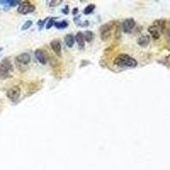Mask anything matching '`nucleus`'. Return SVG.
<instances>
[{
	"label": "nucleus",
	"mask_w": 170,
	"mask_h": 170,
	"mask_svg": "<svg viewBox=\"0 0 170 170\" xmlns=\"http://www.w3.org/2000/svg\"><path fill=\"white\" fill-rule=\"evenodd\" d=\"M114 65L119 67H128L134 68L138 65V61L127 54H120L114 60Z\"/></svg>",
	"instance_id": "obj_1"
},
{
	"label": "nucleus",
	"mask_w": 170,
	"mask_h": 170,
	"mask_svg": "<svg viewBox=\"0 0 170 170\" xmlns=\"http://www.w3.org/2000/svg\"><path fill=\"white\" fill-rule=\"evenodd\" d=\"M13 71V66L10 61L6 58L0 62V78L5 79L9 77V73Z\"/></svg>",
	"instance_id": "obj_2"
},
{
	"label": "nucleus",
	"mask_w": 170,
	"mask_h": 170,
	"mask_svg": "<svg viewBox=\"0 0 170 170\" xmlns=\"http://www.w3.org/2000/svg\"><path fill=\"white\" fill-rule=\"evenodd\" d=\"M35 9H36V7L32 4L29 1H22L18 5L17 11L21 15H27V14L32 13Z\"/></svg>",
	"instance_id": "obj_3"
},
{
	"label": "nucleus",
	"mask_w": 170,
	"mask_h": 170,
	"mask_svg": "<svg viewBox=\"0 0 170 170\" xmlns=\"http://www.w3.org/2000/svg\"><path fill=\"white\" fill-rule=\"evenodd\" d=\"M112 23H107L104 24L100 27V35L102 41L106 42L107 41L111 35H112Z\"/></svg>",
	"instance_id": "obj_4"
},
{
	"label": "nucleus",
	"mask_w": 170,
	"mask_h": 170,
	"mask_svg": "<svg viewBox=\"0 0 170 170\" xmlns=\"http://www.w3.org/2000/svg\"><path fill=\"white\" fill-rule=\"evenodd\" d=\"M15 62L17 64V67L19 68L21 66H27L31 62V55L28 53H22L15 57Z\"/></svg>",
	"instance_id": "obj_5"
},
{
	"label": "nucleus",
	"mask_w": 170,
	"mask_h": 170,
	"mask_svg": "<svg viewBox=\"0 0 170 170\" xmlns=\"http://www.w3.org/2000/svg\"><path fill=\"white\" fill-rule=\"evenodd\" d=\"M6 95L11 101H16L19 99L20 95V88L19 86H16V85L13 86L8 89Z\"/></svg>",
	"instance_id": "obj_6"
},
{
	"label": "nucleus",
	"mask_w": 170,
	"mask_h": 170,
	"mask_svg": "<svg viewBox=\"0 0 170 170\" xmlns=\"http://www.w3.org/2000/svg\"><path fill=\"white\" fill-rule=\"evenodd\" d=\"M135 26V20L132 18L125 20L123 23H122V29L123 31L126 33H129L132 32V30Z\"/></svg>",
	"instance_id": "obj_7"
},
{
	"label": "nucleus",
	"mask_w": 170,
	"mask_h": 170,
	"mask_svg": "<svg viewBox=\"0 0 170 170\" xmlns=\"http://www.w3.org/2000/svg\"><path fill=\"white\" fill-rule=\"evenodd\" d=\"M50 47L51 49L53 50V51L55 53L57 56L61 57L62 55V47H61V44L59 40L55 39L53 41L50 42Z\"/></svg>",
	"instance_id": "obj_8"
},
{
	"label": "nucleus",
	"mask_w": 170,
	"mask_h": 170,
	"mask_svg": "<svg viewBox=\"0 0 170 170\" xmlns=\"http://www.w3.org/2000/svg\"><path fill=\"white\" fill-rule=\"evenodd\" d=\"M35 56L37 58V60L38 61V62L42 65H45L48 61V57H47V55L44 53V50H37L35 51Z\"/></svg>",
	"instance_id": "obj_9"
},
{
	"label": "nucleus",
	"mask_w": 170,
	"mask_h": 170,
	"mask_svg": "<svg viewBox=\"0 0 170 170\" xmlns=\"http://www.w3.org/2000/svg\"><path fill=\"white\" fill-rule=\"evenodd\" d=\"M148 32L153 39H159L160 36H161V31L154 25H151V26H149Z\"/></svg>",
	"instance_id": "obj_10"
},
{
	"label": "nucleus",
	"mask_w": 170,
	"mask_h": 170,
	"mask_svg": "<svg viewBox=\"0 0 170 170\" xmlns=\"http://www.w3.org/2000/svg\"><path fill=\"white\" fill-rule=\"evenodd\" d=\"M74 38H75L77 44H78L79 49L83 50L84 46H85V40H84V38H83V33L82 32H78L76 34V36Z\"/></svg>",
	"instance_id": "obj_11"
},
{
	"label": "nucleus",
	"mask_w": 170,
	"mask_h": 170,
	"mask_svg": "<svg viewBox=\"0 0 170 170\" xmlns=\"http://www.w3.org/2000/svg\"><path fill=\"white\" fill-rule=\"evenodd\" d=\"M137 43L139 46L141 47H146L149 43H150V36L147 35V34H144V35H141L137 40Z\"/></svg>",
	"instance_id": "obj_12"
},
{
	"label": "nucleus",
	"mask_w": 170,
	"mask_h": 170,
	"mask_svg": "<svg viewBox=\"0 0 170 170\" xmlns=\"http://www.w3.org/2000/svg\"><path fill=\"white\" fill-rule=\"evenodd\" d=\"M65 42L67 47L69 48H72L74 45V42H75V38L72 34H67L65 37Z\"/></svg>",
	"instance_id": "obj_13"
},
{
	"label": "nucleus",
	"mask_w": 170,
	"mask_h": 170,
	"mask_svg": "<svg viewBox=\"0 0 170 170\" xmlns=\"http://www.w3.org/2000/svg\"><path fill=\"white\" fill-rule=\"evenodd\" d=\"M153 25L155 26H157L158 29L161 31V32H163V30L165 29V26H166V20H157L153 22Z\"/></svg>",
	"instance_id": "obj_14"
},
{
	"label": "nucleus",
	"mask_w": 170,
	"mask_h": 170,
	"mask_svg": "<svg viewBox=\"0 0 170 170\" xmlns=\"http://www.w3.org/2000/svg\"><path fill=\"white\" fill-rule=\"evenodd\" d=\"M20 1H17V0H2L0 1L1 4H4V5H8L9 7H14L15 5H19Z\"/></svg>",
	"instance_id": "obj_15"
},
{
	"label": "nucleus",
	"mask_w": 170,
	"mask_h": 170,
	"mask_svg": "<svg viewBox=\"0 0 170 170\" xmlns=\"http://www.w3.org/2000/svg\"><path fill=\"white\" fill-rule=\"evenodd\" d=\"M83 38L84 40L88 43H90L93 38H94V33L91 32V31H85L83 32Z\"/></svg>",
	"instance_id": "obj_16"
},
{
	"label": "nucleus",
	"mask_w": 170,
	"mask_h": 170,
	"mask_svg": "<svg viewBox=\"0 0 170 170\" xmlns=\"http://www.w3.org/2000/svg\"><path fill=\"white\" fill-rule=\"evenodd\" d=\"M55 26L57 29H64L68 26V22L66 20H62L60 22H55Z\"/></svg>",
	"instance_id": "obj_17"
},
{
	"label": "nucleus",
	"mask_w": 170,
	"mask_h": 170,
	"mask_svg": "<svg viewBox=\"0 0 170 170\" xmlns=\"http://www.w3.org/2000/svg\"><path fill=\"white\" fill-rule=\"evenodd\" d=\"M95 4H88V6H86V8L83 9V14H84V15H89V14H91V13L95 10Z\"/></svg>",
	"instance_id": "obj_18"
},
{
	"label": "nucleus",
	"mask_w": 170,
	"mask_h": 170,
	"mask_svg": "<svg viewBox=\"0 0 170 170\" xmlns=\"http://www.w3.org/2000/svg\"><path fill=\"white\" fill-rule=\"evenodd\" d=\"M32 25V20H26L25 22V24L21 26V31H26L27 29H29Z\"/></svg>",
	"instance_id": "obj_19"
},
{
	"label": "nucleus",
	"mask_w": 170,
	"mask_h": 170,
	"mask_svg": "<svg viewBox=\"0 0 170 170\" xmlns=\"http://www.w3.org/2000/svg\"><path fill=\"white\" fill-rule=\"evenodd\" d=\"M56 19V17H53V18H50L49 21L46 23V29H50L52 26H55V20Z\"/></svg>",
	"instance_id": "obj_20"
},
{
	"label": "nucleus",
	"mask_w": 170,
	"mask_h": 170,
	"mask_svg": "<svg viewBox=\"0 0 170 170\" xmlns=\"http://www.w3.org/2000/svg\"><path fill=\"white\" fill-rule=\"evenodd\" d=\"M61 3H62V0H52V1H50V6L51 7L58 6V5H60Z\"/></svg>",
	"instance_id": "obj_21"
},
{
	"label": "nucleus",
	"mask_w": 170,
	"mask_h": 170,
	"mask_svg": "<svg viewBox=\"0 0 170 170\" xmlns=\"http://www.w3.org/2000/svg\"><path fill=\"white\" fill-rule=\"evenodd\" d=\"M50 19V18H46L45 20H38V26H40V29L43 27L44 26V24L46 25V21Z\"/></svg>",
	"instance_id": "obj_22"
},
{
	"label": "nucleus",
	"mask_w": 170,
	"mask_h": 170,
	"mask_svg": "<svg viewBox=\"0 0 170 170\" xmlns=\"http://www.w3.org/2000/svg\"><path fill=\"white\" fill-rule=\"evenodd\" d=\"M62 12L64 14H66V15H68V13H69V7L66 6V8H64L63 9H62Z\"/></svg>",
	"instance_id": "obj_23"
},
{
	"label": "nucleus",
	"mask_w": 170,
	"mask_h": 170,
	"mask_svg": "<svg viewBox=\"0 0 170 170\" xmlns=\"http://www.w3.org/2000/svg\"><path fill=\"white\" fill-rule=\"evenodd\" d=\"M77 12H78V9H77V8H74V9H73V11H72V14H73V15H77Z\"/></svg>",
	"instance_id": "obj_24"
},
{
	"label": "nucleus",
	"mask_w": 170,
	"mask_h": 170,
	"mask_svg": "<svg viewBox=\"0 0 170 170\" xmlns=\"http://www.w3.org/2000/svg\"><path fill=\"white\" fill-rule=\"evenodd\" d=\"M3 50V48H0V52Z\"/></svg>",
	"instance_id": "obj_25"
}]
</instances>
